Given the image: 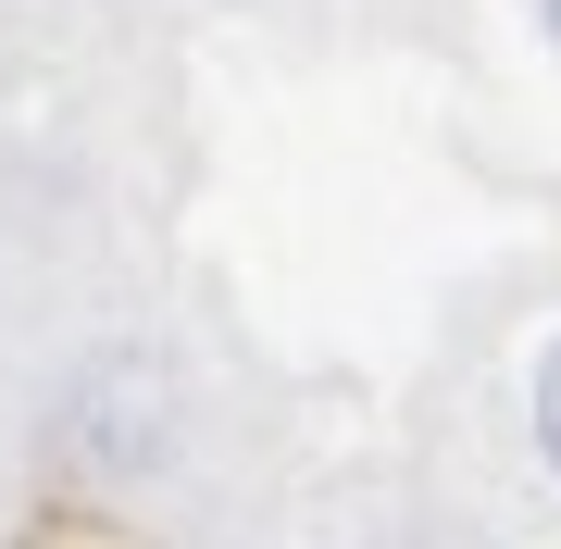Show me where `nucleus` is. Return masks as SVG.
<instances>
[{"instance_id":"obj_1","label":"nucleus","mask_w":561,"mask_h":549,"mask_svg":"<svg viewBox=\"0 0 561 549\" xmlns=\"http://www.w3.org/2000/svg\"><path fill=\"white\" fill-rule=\"evenodd\" d=\"M537 449H549V474H561V338L537 350Z\"/></svg>"},{"instance_id":"obj_2","label":"nucleus","mask_w":561,"mask_h":549,"mask_svg":"<svg viewBox=\"0 0 561 549\" xmlns=\"http://www.w3.org/2000/svg\"><path fill=\"white\" fill-rule=\"evenodd\" d=\"M537 13H549V38H561V0H537Z\"/></svg>"}]
</instances>
